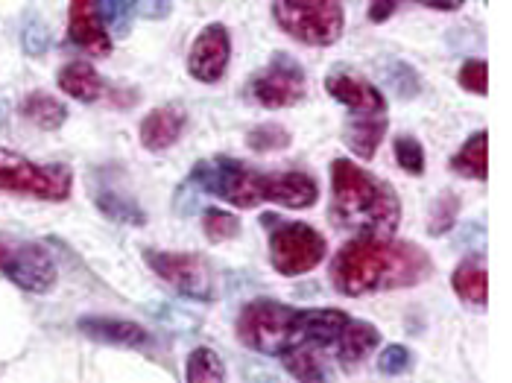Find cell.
Wrapping results in <instances>:
<instances>
[{
	"mask_svg": "<svg viewBox=\"0 0 512 383\" xmlns=\"http://www.w3.org/2000/svg\"><path fill=\"white\" fill-rule=\"evenodd\" d=\"M185 381L188 383H220L226 381V366L220 354L208 345H199L188 354L185 363Z\"/></svg>",
	"mask_w": 512,
	"mask_h": 383,
	"instance_id": "obj_25",
	"label": "cell"
},
{
	"mask_svg": "<svg viewBox=\"0 0 512 383\" xmlns=\"http://www.w3.org/2000/svg\"><path fill=\"white\" fill-rule=\"evenodd\" d=\"M21 41H24V50H27L30 56H41V53L50 47V30H47L41 21H30V24H24Z\"/></svg>",
	"mask_w": 512,
	"mask_h": 383,
	"instance_id": "obj_34",
	"label": "cell"
},
{
	"mask_svg": "<svg viewBox=\"0 0 512 383\" xmlns=\"http://www.w3.org/2000/svg\"><path fill=\"white\" fill-rule=\"evenodd\" d=\"M0 272L27 293H50L59 281V267L39 240L0 231Z\"/></svg>",
	"mask_w": 512,
	"mask_h": 383,
	"instance_id": "obj_8",
	"label": "cell"
},
{
	"mask_svg": "<svg viewBox=\"0 0 512 383\" xmlns=\"http://www.w3.org/2000/svg\"><path fill=\"white\" fill-rule=\"evenodd\" d=\"M68 41L91 53L109 56L112 53V33L103 24L100 0H71L68 6Z\"/></svg>",
	"mask_w": 512,
	"mask_h": 383,
	"instance_id": "obj_12",
	"label": "cell"
},
{
	"mask_svg": "<svg viewBox=\"0 0 512 383\" xmlns=\"http://www.w3.org/2000/svg\"><path fill=\"white\" fill-rule=\"evenodd\" d=\"M457 82H460L463 91L477 94V97H486V91H489V65H486L483 59H469V62H463V68H460V74H457Z\"/></svg>",
	"mask_w": 512,
	"mask_h": 383,
	"instance_id": "obj_31",
	"label": "cell"
},
{
	"mask_svg": "<svg viewBox=\"0 0 512 383\" xmlns=\"http://www.w3.org/2000/svg\"><path fill=\"white\" fill-rule=\"evenodd\" d=\"M457 214H460V196L454 191L439 193L431 205V214H428V234L431 237H442L454 229L457 223Z\"/></svg>",
	"mask_w": 512,
	"mask_h": 383,
	"instance_id": "obj_26",
	"label": "cell"
},
{
	"mask_svg": "<svg viewBox=\"0 0 512 383\" xmlns=\"http://www.w3.org/2000/svg\"><path fill=\"white\" fill-rule=\"evenodd\" d=\"M147 267L156 272L158 278L173 287L179 296L194 299V302H214L217 287H214V269L197 252H167V249H144L141 252Z\"/></svg>",
	"mask_w": 512,
	"mask_h": 383,
	"instance_id": "obj_9",
	"label": "cell"
},
{
	"mask_svg": "<svg viewBox=\"0 0 512 383\" xmlns=\"http://www.w3.org/2000/svg\"><path fill=\"white\" fill-rule=\"evenodd\" d=\"M249 97L264 106V109H290L305 100L308 94V74L305 68L290 56V53H276L261 74L249 79Z\"/></svg>",
	"mask_w": 512,
	"mask_h": 383,
	"instance_id": "obj_10",
	"label": "cell"
},
{
	"mask_svg": "<svg viewBox=\"0 0 512 383\" xmlns=\"http://www.w3.org/2000/svg\"><path fill=\"white\" fill-rule=\"evenodd\" d=\"M100 12L106 30H112L118 39H126L132 18L138 15V0H100Z\"/></svg>",
	"mask_w": 512,
	"mask_h": 383,
	"instance_id": "obj_27",
	"label": "cell"
},
{
	"mask_svg": "<svg viewBox=\"0 0 512 383\" xmlns=\"http://www.w3.org/2000/svg\"><path fill=\"white\" fill-rule=\"evenodd\" d=\"M56 85L77 103H97L106 91L100 74L94 71V65L88 62H68L62 65V71L56 74Z\"/></svg>",
	"mask_w": 512,
	"mask_h": 383,
	"instance_id": "obj_20",
	"label": "cell"
},
{
	"mask_svg": "<svg viewBox=\"0 0 512 383\" xmlns=\"http://www.w3.org/2000/svg\"><path fill=\"white\" fill-rule=\"evenodd\" d=\"M486 129H477L472 138L451 155V170L463 179H474V182H486L489 179V161H486Z\"/></svg>",
	"mask_w": 512,
	"mask_h": 383,
	"instance_id": "obj_23",
	"label": "cell"
},
{
	"mask_svg": "<svg viewBox=\"0 0 512 383\" xmlns=\"http://www.w3.org/2000/svg\"><path fill=\"white\" fill-rule=\"evenodd\" d=\"M185 126H188L185 109H179V106H158L153 112H147V117L138 126L141 147L150 150V153H164V150H170L182 138Z\"/></svg>",
	"mask_w": 512,
	"mask_h": 383,
	"instance_id": "obj_16",
	"label": "cell"
},
{
	"mask_svg": "<svg viewBox=\"0 0 512 383\" xmlns=\"http://www.w3.org/2000/svg\"><path fill=\"white\" fill-rule=\"evenodd\" d=\"M393 153L404 173H410V176L425 173V147L413 135H398L393 141Z\"/></svg>",
	"mask_w": 512,
	"mask_h": 383,
	"instance_id": "obj_30",
	"label": "cell"
},
{
	"mask_svg": "<svg viewBox=\"0 0 512 383\" xmlns=\"http://www.w3.org/2000/svg\"><path fill=\"white\" fill-rule=\"evenodd\" d=\"M237 340L264 357H281L299 345V307L255 299L237 316Z\"/></svg>",
	"mask_w": 512,
	"mask_h": 383,
	"instance_id": "obj_3",
	"label": "cell"
},
{
	"mask_svg": "<svg viewBox=\"0 0 512 383\" xmlns=\"http://www.w3.org/2000/svg\"><path fill=\"white\" fill-rule=\"evenodd\" d=\"M273 18L290 39L308 47H331L346 30L343 0H276Z\"/></svg>",
	"mask_w": 512,
	"mask_h": 383,
	"instance_id": "obj_4",
	"label": "cell"
},
{
	"mask_svg": "<svg viewBox=\"0 0 512 383\" xmlns=\"http://www.w3.org/2000/svg\"><path fill=\"white\" fill-rule=\"evenodd\" d=\"M79 334L103 345H118V348H141L150 343L147 328H141L132 319H115V316H82L77 322Z\"/></svg>",
	"mask_w": 512,
	"mask_h": 383,
	"instance_id": "obj_15",
	"label": "cell"
},
{
	"mask_svg": "<svg viewBox=\"0 0 512 383\" xmlns=\"http://www.w3.org/2000/svg\"><path fill=\"white\" fill-rule=\"evenodd\" d=\"M188 182L197 185L202 193H214V196L226 199L240 211L258 208L264 202L261 199V173L252 170L246 161H237L229 155L197 161L194 170L188 173Z\"/></svg>",
	"mask_w": 512,
	"mask_h": 383,
	"instance_id": "obj_6",
	"label": "cell"
},
{
	"mask_svg": "<svg viewBox=\"0 0 512 383\" xmlns=\"http://www.w3.org/2000/svg\"><path fill=\"white\" fill-rule=\"evenodd\" d=\"M91 196H94V205L100 208V214L115 220V223L135 226V229L147 223V214L141 211V205L135 199H129V196H123V193L112 191L109 185H100L97 191H91Z\"/></svg>",
	"mask_w": 512,
	"mask_h": 383,
	"instance_id": "obj_24",
	"label": "cell"
},
{
	"mask_svg": "<svg viewBox=\"0 0 512 383\" xmlns=\"http://www.w3.org/2000/svg\"><path fill=\"white\" fill-rule=\"evenodd\" d=\"M387 79H390V85H393L401 97H416V94H419V77H416V71H413L410 65H404V62H393L390 71H387Z\"/></svg>",
	"mask_w": 512,
	"mask_h": 383,
	"instance_id": "obj_33",
	"label": "cell"
},
{
	"mask_svg": "<svg viewBox=\"0 0 512 383\" xmlns=\"http://www.w3.org/2000/svg\"><path fill=\"white\" fill-rule=\"evenodd\" d=\"M270 229V264L278 275L296 278L316 269L328 255V240L308 223H287L273 214L264 217Z\"/></svg>",
	"mask_w": 512,
	"mask_h": 383,
	"instance_id": "obj_7",
	"label": "cell"
},
{
	"mask_svg": "<svg viewBox=\"0 0 512 383\" xmlns=\"http://www.w3.org/2000/svg\"><path fill=\"white\" fill-rule=\"evenodd\" d=\"M202 231L211 243H226V240H235L240 234V220L229 211H220V208H205L202 211Z\"/></svg>",
	"mask_w": 512,
	"mask_h": 383,
	"instance_id": "obj_29",
	"label": "cell"
},
{
	"mask_svg": "<svg viewBox=\"0 0 512 383\" xmlns=\"http://www.w3.org/2000/svg\"><path fill=\"white\" fill-rule=\"evenodd\" d=\"M261 199L281 208H311L319 199V185L302 170L261 173Z\"/></svg>",
	"mask_w": 512,
	"mask_h": 383,
	"instance_id": "obj_14",
	"label": "cell"
},
{
	"mask_svg": "<svg viewBox=\"0 0 512 383\" xmlns=\"http://www.w3.org/2000/svg\"><path fill=\"white\" fill-rule=\"evenodd\" d=\"M246 147L255 153H278V150L290 147V132L278 123H261V126L249 129Z\"/></svg>",
	"mask_w": 512,
	"mask_h": 383,
	"instance_id": "obj_28",
	"label": "cell"
},
{
	"mask_svg": "<svg viewBox=\"0 0 512 383\" xmlns=\"http://www.w3.org/2000/svg\"><path fill=\"white\" fill-rule=\"evenodd\" d=\"M451 287L463 305H472L483 310L489 302V275H486V261L480 255H472L460 261L451 272Z\"/></svg>",
	"mask_w": 512,
	"mask_h": 383,
	"instance_id": "obj_19",
	"label": "cell"
},
{
	"mask_svg": "<svg viewBox=\"0 0 512 383\" xmlns=\"http://www.w3.org/2000/svg\"><path fill=\"white\" fill-rule=\"evenodd\" d=\"M281 363L296 381H328L331 378L328 351L316 348V345H296V348L284 351Z\"/></svg>",
	"mask_w": 512,
	"mask_h": 383,
	"instance_id": "obj_21",
	"label": "cell"
},
{
	"mask_svg": "<svg viewBox=\"0 0 512 383\" xmlns=\"http://www.w3.org/2000/svg\"><path fill=\"white\" fill-rule=\"evenodd\" d=\"M390 120L387 115H349L346 126H343V144L363 161L375 158L384 135H387Z\"/></svg>",
	"mask_w": 512,
	"mask_h": 383,
	"instance_id": "obj_17",
	"label": "cell"
},
{
	"mask_svg": "<svg viewBox=\"0 0 512 383\" xmlns=\"http://www.w3.org/2000/svg\"><path fill=\"white\" fill-rule=\"evenodd\" d=\"M325 91L349 109V115H387V97L366 77L349 71H331L325 77Z\"/></svg>",
	"mask_w": 512,
	"mask_h": 383,
	"instance_id": "obj_13",
	"label": "cell"
},
{
	"mask_svg": "<svg viewBox=\"0 0 512 383\" xmlns=\"http://www.w3.org/2000/svg\"><path fill=\"white\" fill-rule=\"evenodd\" d=\"M398 3L401 0H372L369 9H366V18L372 24H384V21H390L395 12H398Z\"/></svg>",
	"mask_w": 512,
	"mask_h": 383,
	"instance_id": "obj_35",
	"label": "cell"
},
{
	"mask_svg": "<svg viewBox=\"0 0 512 383\" xmlns=\"http://www.w3.org/2000/svg\"><path fill=\"white\" fill-rule=\"evenodd\" d=\"M232 62V36L223 24H208L199 30L188 53V74L202 82H220Z\"/></svg>",
	"mask_w": 512,
	"mask_h": 383,
	"instance_id": "obj_11",
	"label": "cell"
},
{
	"mask_svg": "<svg viewBox=\"0 0 512 383\" xmlns=\"http://www.w3.org/2000/svg\"><path fill=\"white\" fill-rule=\"evenodd\" d=\"M381 345V331L369 322H360V319H349L340 340H337V360L343 369H355L357 363H363L375 348Z\"/></svg>",
	"mask_w": 512,
	"mask_h": 383,
	"instance_id": "obj_18",
	"label": "cell"
},
{
	"mask_svg": "<svg viewBox=\"0 0 512 383\" xmlns=\"http://www.w3.org/2000/svg\"><path fill=\"white\" fill-rule=\"evenodd\" d=\"M18 115L30 120L33 126H39L44 132H53L59 126H65L68 120V106L62 100H56L53 94L44 91H30L21 103H18Z\"/></svg>",
	"mask_w": 512,
	"mask_h": 383,
	"instance_id": "obj_22",
	"label": "cell"
},
{
	"mask_svg": "<svg viewBox=\"0 0 512 383\" xmlns=\"http://www.w3.org/2000/svg\"><path fill=\"white\" fill-rule=\"evenodd\" d=\"M413 357H410V348L407 345H387L381 354H378V372L384 378H398L410 369Z\"/></svg>",
	"mask_w": 512,
	"mask_h": 383,
	"instance_id": "obj_32",
	"label": "cell"
},
{
	"mask_svg": "<svg viewBox=\"0 0 512 383\" xmlns=\"http://www.w3.org/2000/svg\"><path fill=\"white\" fill-rule=\"evenodd\" d=\"M74 188V173L68 164H41L27 155L0 147V191L30 196L41 202H65Z\"/></svg>",
	"mask_w": 512,
	"mask_h": 383,
	"instance_id": "obj_5",
	"label": "cell"
},
{
	"mask_svg": "<svg viewBox=\"0 0 512 383\" xmlns=\"http://www.w3.org/2000/svg\"><path fill=\"white\" fill-rule=\"evenodd\" d=\"M416 3H422L428 9H439V12H457L466 0H416Z\"/></svg>",
	"mask_w": 512,
	"mask_h": 383,
	"instance_id": "obj_37",
	"label": "cell"
},
{
	"mask_svg": "<svg viewBox=\"0 0 512 383\" xmlns=\"http://www.w3.org/2000/svg\"><path fill=\"white\" fill-rule=\"evenodd\" d=\"M331 220L334 226L357 237H393L401 226V199L390 182L334 158L331 164Z\"/></svg>",
	"mask_w": 512,
	"mask_h": 383,
	"instance_id": "obj_2",
	"label": "cell"
},
{
	"mask_svg": "<svg viewBox=\"0 0 512 383\" xmlns=\"http://www.w3.org/2000/svg\"><path fill=\"white\" fill-rule=\"evenodd\" d=\"M431 275V255L416 243L393 237H355L331 261V284L346 299L407 290Z\"/></svg>",
	"mask_w": 512,
	"mask_h": 383,
	"instance_id": "obj_1",
	"label": "cell"
},
{
	"mask_svg": "<svg viewBox=\"0 0 512 383\" xmlns=\"http://www.w3.org/2000/svg\"><path fill=\"white\" fill-rule=\"evenodd\" d=\"M138 15L158 21V18L170 15V0H138Z\"/></svg>",
	"mask_w": 512,
	"mask_h": 383,
	"instance_id": "obj_36",
	"label": "cell"
}]
</instances>
